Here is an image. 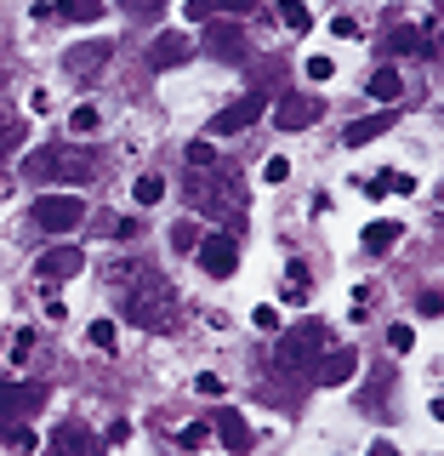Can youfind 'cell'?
Returning <instances> with one entry per match:
<instances>
[{
    "label": "cell",
    "instance_id": "obj_1",
    "mask_svg": "<svg viewBox=\"0 0 444 456\" xmlns=\"http://www.w3.org/2000/svg\"><path fill=\"white\" fill-rule=\"evenodd\" d=\"M120 314H125V320H137L142 331H171V325H177V291H171L165 274L137 268V280L120 291Z\"/></svg>",
    "mask_w": 444,
    "mask_h": 456
},
{
    "label": "cell",
    "instance_id": "obj_2",
    "mask_svg": "<svg viewBox=\"0 0 444 456\" xmlns=\"http://www.w3.org/2000/svg\"><path fill=\"white\" fill-rule=\"evenodd\" d=\"M211 171V166H206ZM206 171H194V183H189V200L206 217H222V223H239L246 217V183H234L222 171V177H206Z\"/></svg>",
    "mask_w": 444,
    "mask_h": 456
},
{
    "label": "cell",
    "instance_id": "obj_3",
    "mask_svg": "<svg viewBox=\"0 0 444 456\" xmlns=\"http://www.w3.org/2000/svg\"><path fill=\"white\" fill-rule=\"evenodd\" d=\"M97 171V154L85 149H63V142H52V149H35L23 160V177L28 183H46V177H69V183H85Z\"/></svg>",
    "mask_w": 444,
    "mask_h": 456
},
{
    "label": "cell",
    "instance_id": "obj_4",
    "mask_svg": "<svg viewBox=\"0 0 444 456\" xmlns=\"http://www.w3.org/2000/svg\"><path fill=\"white\" fill-rule=\"evenodd\" d=\"M331 348V331H325L319 320H296L291 337L279 342V370H291V377H303V370L319 365V354Z\"/></svg>",
    "mask_w": 444,
    "mask_h": 456
},
{
    "label": "cell",
    "instance_id": "obj_5",
    "mask_svg": "<svg viewBox=\"0 0 444 456\" xmlns=\"http://www.w3.org/2000/svg\"><path fill=\"white\" fill-rule=\"evenodd\" d=\"M35 223L46 228V234H69V228L85 223V200L80 194H40L35 200Z\"/></svg>",
    "mask_w": 444,
    "mask_h": 456
},
{
    "label": "cell",
    "instance_id": "obj_6",
    "mask_svg": "<svg viewBox=\"0 0 444 456\" xmlns=\"http://www.w3.org/2000/svg\"><path fill=\"white\" fill-rule=\"evenodd\" d=\"M199 256V274H211V280H228L239 268V240H234V228H222V234H206L194 246Z\"/></svg>",
    "mask_w": 444,
    "mask_h": 456
},
{
    "label": "cell",
    "instance_id": "obj_7",
    "mask_svg": "<svg viewBox=\"0 0 444 456\" xmlns=\"http://www.w3.org/2000/svg\"><path fill=\"white\" fill-rule=\"evenodd\" d=\"M262 92H246L239 103H228L222 114H211V126H206V137H228V132H246V126H256L262 120Z\"/></svg>",
    "mask_w": 444,
    "mask_h": 456
},
{
    "label": "cell",
    "instance_id": "obj_8",
    "mask_svg": "<svg viewBox=\"0 0 444 456\" xmlns=\"http://www.w3.org/2000/svg\"><path fill=\"white\" fill-rule=\"evenodd\" d=\"M109 40H80V46H69L63 52V75L69 80H97V75H103V69H109Z\"/></svg>",
    "mask_w": 444,
    "mask_h": 456
},
{
    "label": "cell",
    "instance_id": "obj_9",
    "mask_svg": "<svg viewBox=\"0 0 444 456\" xmlns=\"http://www.w3.org/2000/svg\"><path fill=\"white\" fill-rule=\"evenodd\" d=\"M46 456H103V445H97V434L85 422H63L46 439Z\"/></svg>",
    "mask_w": 444,
    "mask_h": 456
},
{
    "label": "cell",
    "instance_id": "obj_10",
    "mask_svg": "<svg viewBox=\"0 0 444 456\" xmlns=\"http://www.w3.org/2000/svg\"><path fill=\"white\" fill-rule=\"evenodd\" d=\"M80 268H85V251H80V246H52V251L35 263V274L46 280V285H63V280H75Z\"/></svg>",
    "mask_w": 444,
    "mask_h": 456
},
{
    "label": "cell",
    "instance_id": "obj_11",
    "mask_svg": "<svg viewBox=\"0 0 444 456\" xmlns=\"http://www.w3.org/2000/svg\"><path fill=\"white\" fill-rule=\"evenodd\" d=\"M40 399H46L40 382H0V417H6V422H23Z\"/></svg>",
    "mask_w": 444,
    "mask_h": 456
},
{
    "label": "cell",
    "instance_id": "obj_12",
    "mask_svg": "<svg viewBox=\"0 0 444 456\" xmlns=\"http://www.w3.org/2000/svg\"><path fill=\"white\" fill-rule=\"evenodd\" d=\"M211 434H217V439H222V445H228V451H234V456H246V451L256 445V434H251V422H246V417H239V411H211Z\"/></svg>",
    "mask_w": 444,
    "mask_h": 456
},
{
    "label": "cell",
    "instance_id": "obj_13",
    "mask_svg": "<svg viewBox=\"0 0 444 456\" xmlns=\"http://www.w3.org/2000/svg\"><path fill=\"white\" fill-rule=\"evenodd\" d=\"M319 114H325L319 97H285V103L274 109V126H279V132H308Z\"/></svg>",
    "mask_w": 444,
    "mask_h": 456
},
{
    "label": "cell",
    "instance_id": "obj_14",
    "mask_svg": "<svg viewBox=\"0 0 444 456\" xmlns=\"http://www.w3.org/2000/svg\"><path fill=\"white\" fill-rule=\"evenodd\" d=\"M353 370H359V354H353V348H325L313 377H319L325 388H336V382H353Z\"/></svg>",
    "mask_w": 444,
    "mask_h": 456
},
{
    "label": "cell",
    "instance_id": "obj_15",
    "mask_svg": "<svg viewBox=\"0 0 444 456\" xmlns=\"http://www.w3.org/2000/svg\"><path fill=\"white\" fill-rule=\"evenodd\" d=\"M393 132V109H382V114H370V120H353L348 126V149H365V142H376V137H388Z\"/></svg>",
    "mask_w": 444,
    "mask_h": 456
},
{
    "label": "cell",
    "instance_id": "obj_16",
    "mask_svg": "<svg viewBox=\"0 0 444 456\" xmlns=\"http://www.w3.org/2000/svg\"><path fill=\"white\" fill-rule=\"evenodd\" d=\"M256 0H189V18L194 23H211V18H246Z\"/></svg>",
    "mask_w": 444,
    "mask_h": 456
},
{
    "label": "cell",
    "instance_id": "obj_17",
    "mask_svg": "<svg viewBox=\"0 0 444 456\" xmlns=\"http://www.w3.org/2000/svg\"><path fill=\"white\" fill-rule=\"evenodd\" d=\"M182 57H189V40H182V35H160V40H154V52H149V63L154 69H171V63H182Z\"/></svg>",
    "mask_w": 444,
    "mask_h": 456
},
{
    "label": "cell",
    "instance_id": "obj_18",
    "mask_svg": "<svg viewBox=\"0 0 444 456\" xmlns=\"http://www.w3.org/2000/svg\"><path fill=\"white\" fill-rule=\"evenodd\" d=\"M399 228H405V223H388V217L370 223V228H365V251H376V256L393 251V246H399Z\"/></svg>",
    "mask_w": 444,
    "mask_h": 456
},
{
    "label": "cell",
    "instance_id": "obj_19",
    "mask_svg": "<svg viewBox=\"0 0 444 456\" xmlns=\"http://www.w3.org/2000/svg\"><path fill=\"white\" fill-rule=\"evenodd\" d=\"M365 92L376 97V103H399V92H405V86H399V69H376Z\"/></svg>",
    "mask_w": 444,
    "mask_h": 456
},
{
    "label": "cell",
    "instance_id": "obj_20",
    "mask_svg": "<svg viewBox=\"0 0 444 456\" xmlns=\"http://www.w3.org/2000/svg\"><path fill=\"white\" fill-rule=\"evenodd\" d=\"M279 297H285V303H296V308H303L308 297H313V285H308V268H303V263H291V274H285Z\"/></svg>",
    "mask_w": 444,
    "mask_h": 456
},
{
    "label": "cell",
    "instance_id": "obj_21",
    "mask_svg": "<svg viewBox=\"0 0 444 456\" xmlns=\"http://www.w3.org/2000/svg\"><path fill=\"white\" fill-rule=\"evenodd\" d=\"M388 52H393V57H410V52L433 57V46H422V35H416V28H393V35H388Z\"/></svg>",
    "mask_w": 444,
    "mask_h": 456
},
{
    "label": "cell",
    "instance_id": "obj_22",
    "mask_svg": "<svg viewBox=\"0 0 444 456\" xmlns=\"http://www.w3.org/2000/svg\"><path fill=\"white\" fill-rule=\"evenodd\" d=\"M137 206H160V200H165V177H160V171H149V177H137Z\"/></svg>",
    "mask_w": 444,
    "mask_h": 456
},
{
    "label": "cell",
    "instance_id": "obj_23",
    "mask_svg": "<svg viewBox=\"0 0 444 456\" xmlns=\"http://www.w3.org/2000/svg\"><path fill=\"white\" fill-rule=\"evenodd\" d=\"M279 23L291 28V35H303V28H308L313 18H308V6H303V0H279Z\"/></svg>",
    "mask_w": 444,
    "mask_h": 456
},
{
    "label": "cell",
    "instance_id": "obj_24",
    "mask_svg": "<svg viewBox=\"0 0 444 456\" xmlns=\"http://www.w3.org/2000/svg\"><path fill=\"white\" fill-rule=\"evenodd\" d=\"M63 18H75V23H97V18H103V0H63Z\"/></svg>",
    "mask_w": 444,
    "mask_h": 456
},
{
    "label": "cell",
    "instance_id": "obj_25",
    "mask_svg": "<svg viewBox=\"0 0 444 456\" xmlns=\"http://www.w3.org/2000/svg\"><path fill=\"white\" fill-rule=\"evenodd\" d=\"M23 137H28V126L18 120V114H12V120H0V160H6V154H12V149H18V142H23Z\"/></svg>",
    "mask_w": 444,
    "mask_h": 456
},
{
    "label": "cell",
    "instance_id": "obj_26",
    "mask_svg": "<svg viewBox=\"0 0 444 456\" xmlns=\"http://www.w3.org/2000/svg\"><path fill=\"white\" fill-rule=\"evenodd\" d=\"M211 46H217L222 57H234L239 52V28L234 23H211Z\"/></svg>",
    "mask_w": 444,
    "mask_h": 456
},
{
    "label": "cell",
    "instance_id": "obj_27",
    "mask_svg": "<svg viewBox=\"0 0 444 456\" xmlns=\"http://www.w3.org/2000/svg\"><path fill=\"white\" fill-rule=\"evenodd\" d=\"M177 445H182V451H206V445H211V422H189V428L177 434Z\"/></svg>",
    "mask_w": 444,
    "mask_h": 456
},
{
    "label": "cell",
    "instance_id": "obj_28",
    "mask_svg": "<svg viewBox=\"0 0 444 456\" xmlns=\"http://www.w3.org/2000/svg\"><path fill=\"white\" fill-rule=\"evenodd\" d=\"M92 342H97V348H120V325H114V320H92Z\"/></svg>",
    "mask_w": 444,
    "mask_h": 456
},
{
    "label": "cell",
    "instance_id": "obj_29",
    "mask_svg": "<svg viewBox=\"0 0 444 456\" xmlns=\"http://www.w3.org/2000/svg\"><path fill=\"white\" fill-rule=\"evenodd\" d=\"M382 189H388V194H416V177H410V171H382Z\"/></svg>",
    "mask_w": 444,
    "mask_h": 456
},
{
    "label": "cell",
    "instance_id": "obj_30",
    "mask_svg": "<svg viewBox=\"0 0 444 456\" xmlns=\"http://www.w3.org/2000/svg\"><path fill=\"white\" fill-rule=\"evenodd\" d=\"M171 246H177V251H189V256H194V246H199V228H194L189 217H182L177 228H171Z\"/></svg>",
    "mask_w": 444,
    "mask_h": 456
},
{
    "label": "cell",
    "instance_id": "obj_31",
    "mask_svg": "<svg viewBox=\"0 0 444 456\" xmlns=\"http://www.w3.org/2000/svg\"><path fill=\"white\" fill-rule=\"evenodd\" d=\"M97 126H103V120H97V109H92V103H80L75 114H69V132H97Z\"/></svg>",
    "mask_w": 444,
    "mask_h": 456
},
{
    "label": "cell",
    "instance_id": "obj_32",
    "mask_svg": "<svg viewBox=\"0 0 444 456\" xmlns=\"http://www.w3.org/2000/svg\"><path fill=\"white\" fill-rule=\"evenodd\" d=\"M6 445H12V451H40V439L28 434L23 422H12V428H6Z\"/></svg>",
    "mask_w": 444,
    "mask_h": 456
},
{
    "label": "cell",
    "instance_id": "obj_33",
    "mask_svg": "<svg viewBox=\"0 0 444 456\" xmlns=\"http://www.w3.org/2000/svg\"><path fill=\"white\" fill-rule=\"evenodd\" d=\"M331 75H336V63H331L325 52H319V57H308V80H313V86H325Z\"/></svg>",
    "mask_w": 444,
    "mask_h": 456
},
{
    "label": "cell",
    "instance_id": "obj_34",
    "mask_svg": "<svg viewBox=\"0 0 444 456\" xmlns=\"http://www.w3.org/2000/svg\"><path fill=\"white\" fill-rule=\"evenodd\" d=\"M189 166H194V171L217 166V149H211V142H189Z\"/></svg>",
    "mask_w": 444,
    "mask_h": 456
},
{
    "label": "cell",
    "instance_id": "obj_35",
    "mask_svg": "<svg viewBox=\"0 0 444 456\" xmlns=\"http://www.w3.org/2000/svg\"><path fill=\"white\" fill-rule=\"evenodd\" d=\"M388 348L393 354H410V348H416V331H410V325H393V331H388Z\"/></svg>",
    "mask_w": 444,
    "mask_h": 456
},
{
    "label": "cell",
    "instance_id": "obj_36",
    "mask_svg": "<svg viewBox=\"0 0 444 456\" xmlns=\"http://www.w3.org/2000/svg\"><path fill=\"white\" fill-rule=\"evenodd\" d=\"M251 325H256V331H279V308H268V303H262V308L251 314Z\"/></svg>",
    "mask_w": 444,
    "mask_h": 456
},
{
    "label": "cell",
    "instance_id": "obj_37",
    "mask_svg": "<svg viewBox=\"0 0 444 456\" xmlns=\"http://www.w3.org/2000/svg\"><path fill=\"white\" fill-rule=\"evenodd\" d=\"M194 388L206 394V399H217V394H222V377H217V370H199V377H194Z\"/></svg>",
    "mask_w": 444,
    "mask_h": 456
},
{
    "label": "cell",
    "instance_id": "obj_38",
    "mask_svg": "<svg viewBox=\"0 0 444 456\" xmlns=\"http://www.w3.org/2000/svg\"><path fill=\"white\" fill-rule=\"evenodd\" d=\"M262 177H268V183H285V177H291V160H285V154H274V160L262 166Z\"/></svg>",
    "mask_w": 444,
    "mask_h": 456
},
{
    "label": "cell",
    "instance_id": "obj_39",
    "mask_svg": "<svg viewBox=\"0 0 444 456\" xmlns=\"http://www.w3.org/2000/svg\"><path fill=\"white\" fill-rule=\"evenodd\" d=\"M28 354H35V331H18L12 337V360H28Z\"/></svg>",
    "mask_w": 444,
    "mask_h": 456
},
{
    "label": "cell",
    "instance_id": "obj_40",
    "mask_svg": "<svg viewBox=\"0 0 444 456\" xmlns=\"http://www.w3.org/2000/svg\"><path fill=\"white\" fill-rule=\"evenodd\" d=\"M331 35L336 40H353V35H359V23H353V18H331Z\"/></svg>",
    "mask_w": 444,
    "mask_h": 456
},
{
    "label": "cell",
    "instance_id": "obj_41",
    "mask_svg": "<svg viewBox=\"0 0 444 456\" xmlns=\"http://www.w3.org/2000/svg\"><path fill=\"white\" fill-rule=\"evenodd\" d=\"M28 109H35V114H52L57 103H52V92H28Z\"/></svg>",
    "mask_w": 444,
    "mask_h": 456
},
{
    "label": "cell",
    "instance_id": "obj_42",
    "mask_svg": "<svg viewBox=\"0 0 444 456\" xmlns=\"http://www.w3.org/2000/svg\"><path fill=\"white\" fill-rule=\"evenodd\" d=\"M165 0H125V12H137V18H149V12H160Z\"/></svg>",
    "mask_w": 444,
    "mask_h": 456
},
{
    "label": "cell",
    "instance_id": "obj_43",
    "mask_svg": "<svg viewBox=\"0 0 444 456\" xmlns=\"http://www.w3.org/2000/svg\"><path fill=\"white\" fill-rule=\"evenodd\" d=\"M370 456H399V451L388 445V439H376V445H370Z\"/></svg>",
    "mask_w": 444,
    "mask_h": 456
}]
</instances>
